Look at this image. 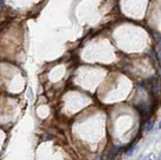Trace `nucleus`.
Returning a JSON list of instances; mask_svg holds the SVG:
<instances>
[{"label":"nucleus","instance_id":"obj_1","mask_svg":"<svg viewBox=\"0 0 161 160\" xmlns=\"http://www.w3.org/2000/svg\"><path fill=\"white\" fill-rule=\"evenodd\" d=\"M144 160H156V156L155 154H153V153H150V154H148L145 158H144Z\"/></svg>","mask_w":161,"mask_h":160},{"label":"nucleus","instance_id":"obj_2","mask_svg":"<svg viewBox=\"0 0 161 160\" xmlns=\"http://www.w3.org/2000/svg\"><path fill=\"white\" fill-rule=\"evenodd\" d=\"M151 128H152V123H149V124H148V127H146V130L149 131Z\"/></svg>","mask_w":161,"mask_h":160},{"label":"nucleus","instance_id":"obj_4","mask_svg":"<svg viewBox=\"0 0 161 160\" xmlns=\"http://www.w3.org/2000/svg\"><path fill=\"white\" fill-rule=\"evenodd\" d=\"M0 5H2V0H0Z\"/></svg>","mask_w":161,"mask_h":160},{"label":"nucleus","instance_id":"obj_3","mask_svg":"<svg viewBox=\"0 0 161 160\" xmlns=\"http://www.w3.org/2000/svg\"><path fill=\"white\" fill-rule=\"evenodd\" d=\"M158 128H159V129H161V121L159 122V125H158Z\"/></svg>","mask_w":161,"mask_h":160}]
</instances>
